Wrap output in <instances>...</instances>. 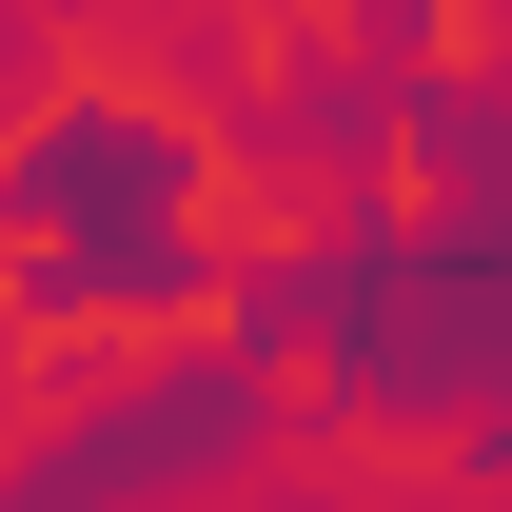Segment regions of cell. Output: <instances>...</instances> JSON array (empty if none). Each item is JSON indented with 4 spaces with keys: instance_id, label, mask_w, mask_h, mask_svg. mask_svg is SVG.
<instances>
[{
    "instance_id": "cell-1",
    "label": "cell",
    "mask_w": 512,
    "mask_h": 512,
    "mask_svg": "<svg viewBox=\"0 0 512 512\" xmlns=\"http://www.w3.org/2000/svg\"><path fill=\"white\" fill-rule=\"evenodd\" d=\"M256 434H276V375L217 335V355H178V375H138L119 414L40 434L20 473H0V512H178V493H217V473H256Z\"/></svg>"
},
{
    "instance_id": "cell-2",
    "label": "cell",
    "mask_w": 512,
    "mask_h": 512,
    "mask_svg": "<svg viewBox=\"0 0 512 512\" xmlns=\"http://www.w3.org/2000/svg\"><path fill=\"white\" fill-rule=\"evenodd\" d=\"M197 197V138L158 119V99H40L20 119V158H0V217L40 256H99V237H178Z\"/></svg>"
}]
</instances>
